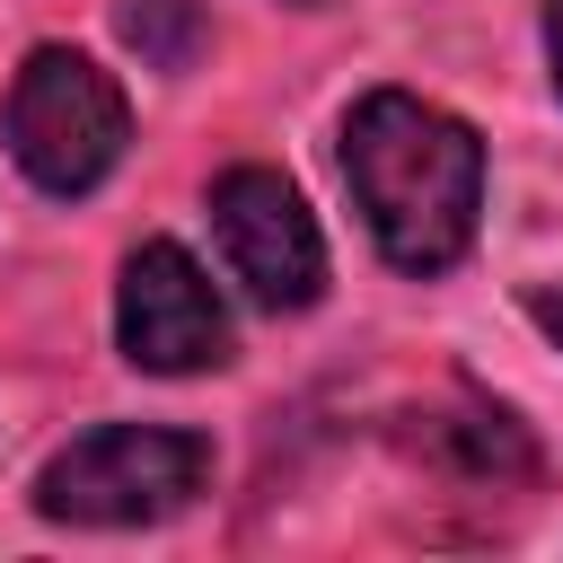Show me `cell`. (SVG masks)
I'll return each instance as SVG.
<instances>
[{
    "mask_svg": "<svg viewBox=\"0 0 563 563\" xmlns=\"http://www.w3.org/2000/svg\"><path fill=\"white\" fill-rule=\"evenodd\" d=\"M343 185L396 273H449L475 246L484 141L413 88H369L343 114Z\"/></svg>",
    "mask_w": 563,
    "mask_h": 563,
    "instance_id": "cell-1",
    "label": "cell"
},
{
    "mask_svg": "<svg viewBox=\"0 0 563 563\" xmlns=\"http://www.w3.org/2000/svg\"><path fill=\"white\" fill-rule=\"evenodd\" d=\"M202 484H211V449L194 431L106 422V431H79L62 457H44L35 510L62 528H158V519L194 510Z\"/></svg>",
    "mask_w": 563,
    "mask_h": 563,
    "instance_id": "cell-2",
    "label": "cell"
},
{
    "mask_svg": "<svg viewBox=\"0 0 563 563\" xmlns=\"http://www.w3.org/2000/svg\"><path fill=\"white\" fill-rule=\"evenodd\" d=\"M0 132H9V158H18L44 194L70 202V194H97V185L114 176V158H123V141H132V114H123V88H114L88 53L35 44L26 70L9 79Z\"/></svg>",
    "mask_w": 563,
    "mask_h": 563,
    "instance_id": "cell-3",
    "label": "cell"
},
{
    "mask_svg": "<svg viewBox=\"0 0 563 563\" xmlns=\"http://www.w3.org/2000/svg\"><path fill=\"white\" fill-rule=\"evenodd\" d=\"M114 343L150 378H194V369H220L229 361V308H220L211 273L176 238L132 246L123 290H114Z\"/></svg>",
    "mask_w": 563,
    "mask_h": 563,
    "instance_id": "cell-4",
    "label": "cell"
},
{
    "mask_svg": "<svg viewBox=\"0 0 563 563\" xmlns=\"http://www.w3.org/2000/svg\"><path fill=\"white\" fill-rule=\"evenodd\" d=\"M211 229L255 308H308L325 290V238L282 167H229L211 185Z\"/></svg>",
    "mask_w": 563,
    "mask_h": 563,
    "instance_id": "cell-5",
    "label": "cell"
},
{
    "mask_svg": "<svg viewBox=\"0 0 563 563\" xmlns=\"http://www.w3.org/2000/svg\"><path fill=\"white\" fill-rule=\"evenodd\" d=\"M114 26H123V44H132L150 70H167V79H185V70L211 53V9H202V0H114Z\"/></svg>",
    "mask_w": 563,
    "mask_h": 563,
    "instance_id": "cell-6",
    "label": "cell"
},
{
    "mask_svg": "<svg viewBox=\"0 0 563 563\" xmlns=\"http://www.w3.org/2000/svg\"><path fill=\"white\" fill-rule=\"evenodd\" d=\"M528 317H537V325L554 334V352H563V290H537V299H528Z\"/></svg>",
    "mask_w": 563,
    "mask_h": 563,
    "instance_id": "cell-7",
    "label": "cell"
},
{
    "mask_svg": "<svg viewBox=\"0 0 563 563\" xmlns=\"http://www.w3.org/2000/svg\"><path fill=\"white\" fill-rule=\"evenodd\" d=\"M545 62H554V97H563V0H545Z\"/></svg>",
    "mask_w": 563,
    "mask_h": 563,
    "instance_id": "cell-8",
    "label": "cell"
},
{
    "mask_svg": "<svg viewBox=\"0 0 563 563\" xmlns=\"http://www.w3.org/2000/svg\"><path fill=\"white\" fill-rule=\"evenodd\" d=\"M299 9H317V0H299Z\"/></svg>",
    "mask_w": 563,
    "mask_h": 563,
    "instance_id": "cell-9",
    "label": "cell"
}]
</instances>
